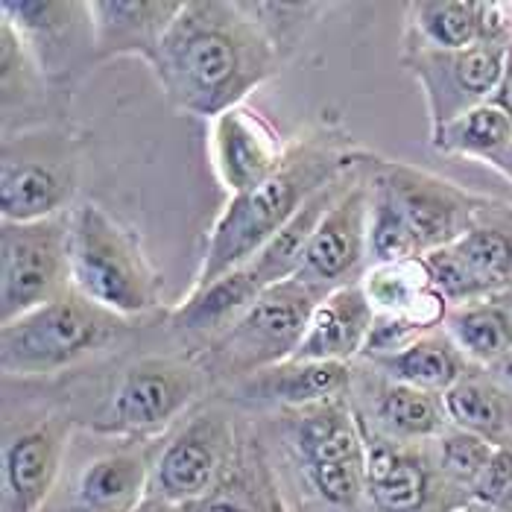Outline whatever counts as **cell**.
<instances>
[{"instance_id": "ba28073f", "label": "cell", "mask_w": 512, "mask_h": 512, "mask_svg": "<svg viewBox=\"0 0 512 512\" xmlns=\"http://www.w3.org/2000/svg\"><path fill=\"white\" fill-rule=\"evenodd\" d=\"M290 442L314 492L337 510H355L366 495V436L349 395L293 410Z\"/></svg>"}, {"instance_id": "e575fe53", "label": "cell", "mask_w": 512, "mask_h": 512, "mask_svg": "<svg viewBox=\"0 0 512 512\" xmlns=\"http://www.w3.org/2000/svg\"><path fill=\"white\" fill-rule=\"evenodd\" d=\"M492 167H495V170H501V173H504V176L512 182V147L504 153V156L495 158V161H492Z\"/></svg>"}, {"instance_id": "8d00e7d4", "label": "cell", "mask_w": 512, "mask_h": 512, "mask_svg": "<svg viewBox=\"0 0 512 512\" xmlns=\"http://www.w3.org/2000/svg\"><path fill=\"white\" fill-rule=\"evenodd\" d=\"M495 372H498V375H501V378H504V381H507V384L512 387V355L507 357L501 366H495Z\"/></svg>"}, {"instance_id": "ffe728a7", "label": "cell", "mask_w": 512, "mask_h": 512, "mask_svg": "<svg viewBox=\"0 0 512 512\" xmlns=\"http://www.w3.org/2000/svg\"><path fill=\"white\" fill-rule=\"evenodd\" d=\"M185 0H91L97 62L138 56L150 68Z\"/></svg>"}, {"instance_id": "4dcf8cb0", "label": "cell", "mask_w": 512, "mask_h": 512, "mask_svg": "<svg viewBox=\"0 0 512 512\" xmlns=\"http://www.w3.org/2000/svg\"><path fill=\"white\" fill-rule=\"evenodd\" d=\"M44 85L39 62L33 59L21 33L0 18V91H3V123L12 115H30L44 103Z\"/></svg>"}, {"instance_id": "d590c367", "label": "cell", "mask_w": 512, "mask_h": 512, "mask_svg": "<svg viewBox=\"0 0 512 512\" xmlns=\"http://www.w3.org/2000/svg\"><path fill=\"white\" fill-rule=\"evenodd\" d=\"M454 512H512V510H498V507H486V504H477V501H472V504L457 507Z\"/></svg>"}, {"instance_id": "277c9868", "label": "cell", "mask_w": 512, "mask_h": 512, "mask_svg": "<svg viewBox=\"0 0 512 512\" xmlns=\"http://www.w3.org/2000/svg\"><path fill=\"white\" fill-rule=\"evenodd\" d=\"M120 316L103 311L79 290L18 316L0 328V366L6 378H47L109 352L126 334Z\"/></svg>"}, {"instance_id": "1f68e13d", "label": "cell", "mask_w": 512, "mask_h": 512, "mask_svg": "<svg viewBox=\"0 0 512 512\" xmlns=\"http://www.w3.org/2000/svg\"><path fill=\"white\" fill-rule=\"evenodd\" d=\"M495 454H498V448H492L480 436L460 431V428L451 425L445 434L436 439L434 463L448 486L466 489L469 495H474L483 474L489 472Z\"/></svg>"}, {"instance_id": "6da1fadb", "label": "cell", "mask_w": 512, "mask_h": 512, "mask_svg": "<svg viewBox=\"0 0 512 512\" xmlns=\"http://www.w3.org/2000/svg\"><path fill=\"white\" fill-rule=\"evenodd\" d=\"M281 50L240 0H185L153 74L176 112L220 118L278 74Z\"/></svg>"}, {"instance_id": "836d02e7", "label": "cell", "mask_w": 512, "mask_h": 512, "mask_svg": "<svg viewBox=\"0 0 512 512\" xmlns=\"http://www.w3.org/2000/svg\"><path fill=\"white\" fill-rule=\"evenodd\" d=\"M495 106H501L507 115L512 118V41L507 44V56H504V71H501V82H498V91L492 97Z\"/></svg>"}, {"instance_id": "4316f807", "label": "cell", "mask_w": 512, "mask_h": 512, "mask_svg": "<svg viewBox=\"0 0 512 512\" xmlns=\"http://www.w3.org/2000/svg\"><path fill=\"white\" fill-rule=\"evenodd\" d=\"M363 363H369L390 381L439 395L457 387L463 381V375L472 369L469 357L454 346V340L445 334V328L413 340L410 346L398 349L393 355L369 357Z\"/></svg>"}, {"instance_id": "f35d334b", "label": "cell", "mask_w": 512, "mask_h": 512, "mask_svg": "<svg viewBox=\"0 0 512 512\" xmlns=\"http://www.w3.org/2000/svg\"><path fill=\"white\" fill-rule=\"evenodd\" d=\"M504 302H507V305L512 308V293H507V296H504Z\"/></svg>"}, {"instance_id": "e0dca14e", "label": "cell", "mask_w": 512, "mask_h": 512, "mask_svg": "<svg viewBox=\"0 0 512 512\" xmlns=\"http://www.w3.org/2000/svg\"><path fill=\"white\" fill-rule=\"evenodd\" d=\"M483 217L457 243L425 255L451 308L512 293V229Z\"/></svg>"}, {"instance_id": "7402d4cb", "label": "cell", "mask_w": 512, "mask_h": 512, "mask_svg": "<svg viewBox=\"0 0 512 512\" xmlns=\"http://www.w3.org/2000/svg\"><path fill=\"white\" fill-rule=\"evenodd\" d=\"M352 387H355L352 363L284 360L273 369L237 381L229 387V393L249 404H278L287 410H302L331 398H343Z\"/></svg>"}, {"instance_id": "52a82bcc", "label": "cell", "mask_w": 512, "mask_h": 512, "mask_svg": "<svg viewBox=\"0 0 512 512\" xmlns=\"http://www.w3.org/2000/svg\"><path fill=\"white\" fill-rule=\"evenodd\" d=\"M82 179L79 141L62 126L9 132L0 150L3 223H39L62 217Z\"/></svg>"}, {"instance_id": "83f0119b", "label": "cell", "mask_w": 512, "mask_h": 512, "mask_svg": "<svg viewBox=\"0 0 512 512\" xmlns=\"http://www.w3.org/2000/svg\"><path fill=\"white\" fill-rule=\"evenodd\" d=\"M442 328L472 366L495 369L512 355V308L504 296L451 308Z\"/></svg>"}, {"instance_id": "d6a6232c", "label": "cell", "mask_w": 512, "mask_h": 512, "mask_svg": "<svg viewBox=\"0 0 512 512\" xmlns=\"http://www.w3.org/2000/svg\"><path fill=\"white\" fill-rule=\"evenodd\" d=\"M240 457V454H237ZM237 466V463H235ZM182 510L188 512H264V498H261V492L255 489V477H252V483L249 480H243L240 474H232L208 495V498H202L197 504H191V507H182Z\"/></svg>"}, {"instance_id": "d6986e66", "label": "cell", "mask_w": 512, "mask_h": 512, "mask_svg": "<svg viewBox=\"0 0 512 512\" xmlns=\"http://www.w3.org/2000/svg\"><path fill=\"white\" fill-rule=\"evenodd\" d=\"M363 425V422H360ZM366 436V495L378 512H425L434 498L436 463L416 451V445H398L363 425Z\"/></svg>"}, {"instance_id": "484cf974", "label": "cell", "mask_w": 512, "mask_h": 512, "mask_svg": "<svg viewBox=\"0 0 512 512\" xmlns=\"http://www.w3.org/2000/svg\"><path fill=\"white\" fill-rule=\"evenodd\" d=\"M448 419L498 451H512V387L495 372L472 366L457 387L445 393Z\"/></svg>"}, {"instance_id": "5b68a950", "label": "cell", "mask_w": 512, "mask_h": 512, "mask_svg": "<svg viewBox=\"0 0 512 512\" xmlns=\"http://www.w3.org/2000/svg\"><path fill=\"white\" fill-rule=\"evenodd\" d=\"M325 296L328 293L299 278L273 284L229 331L202 346L197 360L211 381H223L226 387L255 372L273 369L296 355L311 314Z\"/></svg>"}, {"instance_id": "9a60e30c", "label": "cell", "mask_w": 512, "mask_h": 512, "mask_svg": "<svg viewBox=\"0 0 512 512\" xmlns=\"http://www.w3.org/2000/svg\"><path fill=\"white\" fill-rule=\"evenodd\" d=\"M369 214H372V182H369V158H366V164L349 182V188L322 214L296 278L322 293L357 284L369 270L366 267Z\"/></svg>"}, {"instance_id": "8992f818", "label": "cell", "mask_w": 512, "mask_h": 512, "mask_svg": "<svg viewBox=\"0 0 512 512\" xmlns=\"http://www.w3.org/2000/svg\"><path fill=\"white\" fill-rule=\"evenodd\" d=\"M211 384L197 357L147 355L129 363L85 425L94 434L144 439L188 413Z\"/></svg>"}, {"instance_id": "8fae6325", "label": "cell", "mask_w": 512, "mask_h": 512, "mask_svg": "<svg viewBox=\"0 0 512 512\" xmlns=\"http://www.w3.org/2000/svg\"><path fill=\"white\" fill-rule=\"evenodd\" d=\"M369 173L407 223L422 255L457 243L489 211L486 197L404 161L378 158L369 164Z\"/></svg>"}, {"instance_id": "f546056e", "label": "cell", "mask_w": 512, "mask_h": 512, "mask_svg": "<svg viewBox=\"0 0 512 512\" xmlns=\"http://www.w3.org/2000/svg\"><path fill=\"white\" fill-rule=\"evenodd\" d=\"M439 156L477 158L492 164L512 147V118L495 103H483L431 135Z\"/></svg>"}, {"instance_id": "cb8c5ba5", "label": "cell", "mask_w": 512, "mask_h": 512, "mask_svg": "<svg viewBox=\"0 0 512 512\" xmlns=\"http://www.w3.org/2000/svg\"><path fill=\"white\" fill-rule=\"evenodd\" d=\"M372 372H375V381H372L369 419L357 413L369 431L398 445H422V442H436L451 428L445 395L390 381L378 369Z\"/></svg>"}, {"instance_id": "5bb4252c", "label": "cell", "mask_w": 512, "mask_h": 512, "mask_svg": "<svg viewBox=\"0 0 512 512\" xmlns=\"http://www.w3.org/2000/svg\"><path fill=\"white\" fill-rule=\"evenodd\" d=\"M6 18L27 41L47 82H71L97 62L91 0H3Z\"/></svg>"}, {"instance_id": "7c38bea8", "label": "cell", "mask_w": 512, "mask_h": 512, "mask_svg": "<svg viewBox=\"0 0 512 512\" xmlns=\"http://www.w3.org/2000/svg\"><path fill=\"white\" fill-rule=\"evenodd\" d=\"M360 287L375 311V325L360 360L393 355L413 340L439 331L451 311L425 258L369 264Z\"/></svg>"}, {"instance_id": "4fadbf2b", "label": "cell", "mask_w": 512, "mask_h": 512, "mask_svg": "<svg viewBox=\"0 0 512 512\" xmlns=\"http://www.w3.org/2000/svg\"><path fill=\"white\" fill-rule=\"evenodd\" d=\"M504 56L507 47L501 44H474L466 50H401V65L425 94L431 135L477 106L492 103L504 71Z\"/></svg>"}, {"instance_id": "2e32d148", "label": "cell", "mask_w": 512, "mask_h": 512, "mask_svg": "<svg viewBox=\"0 0 512 512\" xmlns=\"http://www.w3.org/2000/svg\"><path fill=\"white\" fill-rule=\"evenodd\" d=\"M74 419L44 413L18 428L6 422L0 466V512H41L56 489Z\"/></svg>"}, {"instance_id": "3957f363", "label": "cell", "mask_w": 512, "mask_h": 512, "mask_svg": "<svg viewBox=\"0 0 512 512\" xmlns=\"http://www.w3.org/2000/svg\"><path fill=\"white\" fill-rule=\"evenodd\" d=\"M71 278L74 290L120 319L161 305V273L141 237L97 202L71 214Z\"/></svg>"}, {"instance_id": "30bf717a", "label": "cell", "mask_w": 512, "mask_h": 512, "mask_svg": "<svg viewBox=\"0 0 512 512\" xmlns=\"http://www.w3.org/2000/svg\"><path fill=\"white\" fill-rule=\"evenodd\" d=\"M71 287V217L0 226L3 325L65 296Z\"/></svg>"}, {"instance_id": "f1b7e54d", "label": "cell", "mask_w": 512, "mask_h": 512, "mask_svg": "<svg viewBox=\"0 0 512 512\" xmlns=\"http://www.w3.org/2000/svg\"><path fill=\"white\" fill-rule=\"evenodd\" d=\"M474 44H483V3H474V0L407 3L404 47L466 50Z\"/></svg>"}, {"instance_id": "9c48e42d", "label": "cell", "mask_w": 512, "mask_h": 512, "mask_svg": "<svg viewBox=\"0 0 512 512\" xmlns=\"http://www.w3.org/2000/svg\"><path fill=\"white\" fill-rule=\"evenodd\" d=\"M237 463L232 413L211 401L197 407L156 454L150 498L164 507H191L208 498Z\"/></svg>"}, {"instance_id": "74e56055", "label": "cell", "mask_w": 512, "mask_h": 512, "mask_svg": "<svg viewBox=\"0 0 512 512\" xmlns=\"http://www.w3.org/2000/svg\"><path fill=\"white\" fill-rule=\"evenodd\" d=\"M161 510L158 512H188V510H182V507H164V504H158Z\"/></svg>"}, {"instance_id": "7a4b0ae2", "label": "cell", "mask_w": 512, "mask_h": 512, "mask_svg": "<svg viewBox=\"0 0 512 512\" xmlns=\"http://www.w3.org/2000/svg\"><path fill=\"white\" fill-rule=\"evenodd\" d=\"M363 158L366 153L357 150L349 135L328 126L293 141L273 176L229 197L208 235L194 287L211 284L252 261L322 188L337 182Z\"/></svg>"}, {"instance_id": "603a6c76", "label": "cell", "mask_w": 512, "mask_h": 512, "mask_svg": "<svg viewBox=\"0 0 512 512\" xmlns=\"http://www.w3.org/2000/svg\"><path fill=\"white\" fill-rule=\"evenodd\" d=\"M156 454L150 445L123 442L85 463L74 483L79 512H138L150 495Z\"/></svg>"}, {"instance_id": "ac0fdd59", "label": "cell", "mask_w": 512, "mask_h": 512, "mask_svg": "<svg viewBox=\"0 0 512 512\" xmlns=\"http://www.w3.org/2000/svg\"><path fill=\"white\" fill-rule=\"evenodd\" d=\"M287 150L276 126L246 103L211 120V164L232 197L273 176Z\"/></svg>"}, {"instance_id": "d4e9b609", "label": "cell", "mask_w": 512, "mask_h": 512, "mask_svg": "<svg viewBox=\"0 0 512 512\" xmlns=\"http://www.w3.org/2000/svg\"><path fill=\"white\" fill-rule=\"evenodd\" d=\"M264 290L267 287L243 264L226 276L214 278L211 284L191 287L185 302L170 311V328L199 337L205 340L202 346H208L223 331H229Z\"/></svg>"}, {"instance_id": "44dd1931", "label": "cell", "mask_w": 512, "mask_h": 512, "mask_svg": "<svg viewBox=\"0 0 512 512\" xmlns=\"http://www.w3.org/2000/svg\"><path fill=\"white\" fill-rule=\"evenodd\" d=\"M372 325H375V311L360 281L337 287L314 308L308 331L290 360H314V363L360 360L366 352Z\"/></svg>"}]
</instances>
